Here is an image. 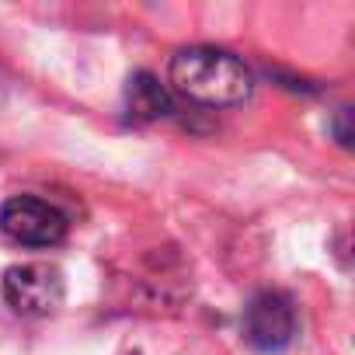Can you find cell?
<instances>
[{
	"label": "cell",
	"instance_id": "277c9868",
	"mask_svg": "<svg viewBox=\"0 0 355 355\" xmlns=\"http://www.w3.org/2000/svg\"><path fill=\"white\" fill-rule=\"evenodd\" d=\"M4 300L21 317H49L63 306V272L56 265H11L4 272Z\"/></svg>",
	"mask_w": 355,
	"mask_h": 355
},
{
	"label": "cell",
	"instance_id": "3957f363",
	"mask_svg": "<svg viewBox=\"0 0 355 355\" xmlns=\"http://www.w3.org/2000/svg\"><path fill=\"white\" fill-rule=\"evenodd\" d=\"M0 230L25 248H56L67 237L70 223L53 202L35 196H15L0 206Z\"/></svg>",
	"mask_w": 355,
	"mask_h": 355
},
{
	"label": "cell",
	"instance_id": "5b68a950",
	"mask_svg": "<svg viewBox=\"0 0 355 355\" xmlns=\"http://www.w3.org/2000/svg\"><path fill=\"white\" fill-rule=\"evenodd\" d=\"M125 112L132 122H153V119H164L171 115V94L167 87L153 77V73H132L129 84H125Z\"/></svg>",
	"mask_w": 355,
	"mask_h": 355
},
{
	"label": "cell",
	"instance_id": "7a4b0ae2",
	"mask_svg": "<svg viewBox=\"0 0 355 355\" xmlns=\"http://www.w3.org/2000/svg\"><path fill=\"white\" fill-rule=\"evenodd\" d=\"M241 331H244V341L254 352L275 355V352L289 348L293 338H296V306H293V300L279 289H261L258 296L248 300L244 317H241Z\"/></svg>",
	"mask_w": 355,
	"mask_h": 355
},
{
	"label": "cell",
	"instance_id": "6da1fadb",
	"mask_svg": "<svg viewBox=\"0 0 355 355\" xmlns=\"http://www.w3.org/2000/svg\"><path fill=\"white\" fill-rule=\"evenodd\" d=\"M171 87L192 105L234 108L254 94V73L248 63L216 46H189L171 56Z\"/></svg>",
	"mask_w": 355,
	"mask_h": 355
}]
</instances>
